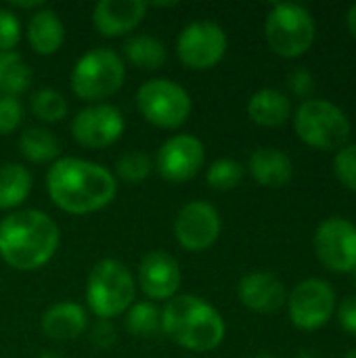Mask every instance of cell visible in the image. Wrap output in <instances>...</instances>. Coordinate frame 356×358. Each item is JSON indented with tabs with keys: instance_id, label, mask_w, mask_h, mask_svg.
<instances>
[{
	"instance_id": "obj_29",
	"label": "cell",
	"mask_w": 356,
	"mask_h": 358,
	"mask_svg": "<svg viewBox=\"0 0 356 358\" xmlns=\"http://www.w3.org/2000/svg\"><path fill=\"white\" fill-rule=\"evenodd\" d=\"M153 170V162L145 151H128L118 157L115 162V174L128 182V185H138L143 182Z\"/></svg>"
},
{
	"instance_id": "obj_32",
	"label": "cell",
	"mask_w": 356,
	"mask_h": 358,
	"mask_svg": "<svg viewBox=\"0 0 356 358\" xmlns=\"http://www.w3.org/2000/svg\"><path fill=\"white\" fill-rule=\"evenodd\" d=\"M21 40V21L15 10L0 8V52H10Z\"/></svg>"
},
{
	"instance_id": "obj_5",
	"label": "cell",
	"mask_w": 356,
	"mask_h": 358,
	"mask_svg": "<svg viewBox=\"0 0 356 358\" xmlns=\"http://www.w3.org/2000/svg\"><path fill=\"white\" fill-rule=\"evenodd\" d=\"M298 138L319 151H340L348 145L353 126L348 115L327 99L302 101L294 115Z\"/></svg>"
},
{
	"instance_id": "obj_26",
	"label": "cell",
	"mask_w": 356,
	"mask_h": 358,
	"mask_svg": "<svg viewBox=\"0 0 356 358\" xmlns=\"http://www.w3.org/2000/svg\"><path fill=\"white\" fill-rule=\"evenodd\" d=\"M126 329L136 338H153L162 331V313L151 302H136L128 308Z\"/></svg>"
},
{
	"instance_id": "obj_3",
	"label": "cell",
	"mask_w": 356,
	"mask_h": 358,
	"mask_svg": "<svg viewBox=\"0 0 356 358\" xmlns=\"http://www.w3.org/2000/svg\"><path fill=\"white\" fill-rule=\"evenodd\" d=\"M162 331L180 348L210 352L225 340L222 315L199 296H174L162 310Z\"/></svg>"
},
{
	"instance_id": "obj_8",
	"label": "cell",
	"mask_w": 356,
	"mask_h": 358,
	"mask_svg": "<svg viewBox=\"0 0 356 358\" xmlns=\"http://www.w3.org/2000/svg\"><path fill=\"white\" fill-rule=\"evenodd\" d=\"M136 107L149 124L172 130L189 120L193 103L180 84L166 78H155L147 80L136 90Z\"/></svg>"
},
{
	"instance_id": "obj_35",
	"label": "cell",
	"mask_w": 356,
	"mask_h": 358,
	"mask_svg": "<svg viewBox=\"0 0 356 358\" xmlns=\"http://www.w3.org/2000/svg\"><path fill=\"white\" fill-rule=\"evenodd\" d=\"M346 27H348V34L356 40V2L346 13Z\"/></svg>"
},
{
	"instance_id": "obj_31",
	"label": "cell",
	"mask_w": 356,
	"mask_h": 358,
	"mask_svg": "<svg viewBox=\"0 0 356 358\" xmlns=\"http://www.w3.org/2000/svg\"><path fill=\"white\" fill-rule=\"evenodd\" d=\"M25 117V109L17 96H0V136L15 132Z\"/></svg>"
},
{
	"instance_id": "obj_19",
	"label": "cell",
	"mask_w": 356,
	"mask_h": 358,
	"mask_svg": "<svg viewBox=\"0 0 356 358\" xmlns=\"http://www.w3.org/2000/svg\"><path fill=\"white\" fill-rule=\"evenodd\" d=\"M40 327L46 338L57 342L76 340L86 329V310L78 302H57L48 306L40 319Z\"/></svg>"
},
{
	"instance_id": "obj_34",
	"label": "cell",
	"mask_w": 356,
	"mask_h": 358,
	"mask_svg": "<svg viewBox=\"0 0 356 358\" xmlns=\"http://www.w3.org/2000/svg\"><path fill=\"white\" fill-rule=\"evenodd\" d=\"M336 315H338L340 327H342L348 336L356 338V294L355 296L344 298V300L340 302Z\"/></svg>"
},
{
	"instance_id": "obj_12",
	"label": "cell",
	"mask_w": 356,
	"mask_h": 358,
	"mask_svg": "<svg viewBox=\"0 0 356 358\" xmlns=\"http://www.w3.org/2000/svg\"><path fill=\"white\" fill-rule=\"evenodd\" d=\"M126 122L118 107L107 103H94L76 113L71 122L73 138L86 149H103L120 141Z\"/></svg>"
},
{
	"instance_id": "obj_28",
	"label": "cell",
	"mask_w": 356,
	"mask_h": 358,
	"mask_svg": "<svg viewBox=\"0 0 356 358\" xmlns=\"http://www.w3.org/2000/svg\"><path fill=\"white\" fill-rule=\"evenodd\" d=\"M243 166L237 162V159H231V157H222V159H216L208 172H206V180L208 185L214 189V191H231L235 189L241 178H243Z\"/></svg>"
},
{
	"instance_id": "obj_36",
	"label": "cell",
	"mask_w": 356,
	"mask_h": 358,
	"mask_svg": "<svg viewBox=\"0 0 356 358\" xmlns=\"http://www.w3.org/2000/svg\"><path fill=\"white\" fill-rule=\"evenodd\" d=\"M10 4H13V6H17V8H40V6H44V2H42V0H31V2L13 0Z\"/></svg>"
},
{
	"instance_id": "obj_16",
	"label": "cell",
	"mask_w": 356,
	"mask_h": 358,
	"mask_svg": "<svg viewBox=\"0 0 356 358\" xmlns=\"http://www.w3.org/2000/svg\"><path fill=\"white\" fill-rule=\"evenodd\" d=\"M237 296L245 308L262 315L275 313L287 302L285 283L273 273H262V271L248 273L245 277H241L237 285Z\"/></svg>"
},
{
	"instance_id": "obj_22",
	"label": "cell",
	"mask_w": 356,
	"mask_h": 358,
	"mask_svg": "<svg viewBox=\"0 0 356 358\" xmlns=\"http://www.w3.org/2000/svg\"><path fill=\"white\" fill-rule=\"evenodd\" d=\"M31 191V174L25 166L8 162L0 166V210L19 208Z\"/></svg>"
},
{
	"instance_id": "obj_20",
	"label": "cell",
	"mask_w": 356,
	"mask_h": 358,
	"mask_svg": "<svg viewBox=\"0 0 356 358\" xmlns=\"http://www.w3.org/2000/svg\"><path fill=\"white\" fill-rule=\"evenodd\" d=\"M65 40V27L61 17L52 8L36 10L27 21V42L36 55H55Z\"/></svg>"
},
{
	"instance_id": "obj_23",
	"label": "cell",
	"mask_w": 356,
	"mask_h": 358,
	"mask_svg": "<svg viewBox=\"0 0 356 358\" xmlns=\"http://www.w3.org/2000/svg\"><path fill=\"white\" fill-rule=\"evenodd\" d=\"M124 55L126 59L147 71L159 69L164 67L166 59H168V50L166 46L151 36H132L124 42Z\"/></svg>"
},
{
	"instance_id": "obj_15",
	"label": "cell",
	"mask_w": 356,
	"mask_h": 358,
	"mask_svg": "<svg viewBox=\"0 0 356 358\" xmlns=\"http://www.w3.org/2000/svg\"><path fill=\"white\" fill-rule=\"evenodd\" d=\"M183 283V273L170 254L149 252L138 264V285L151 300H172Z\"/></svg>"
},
{
	"instance_id": "obj_11",
	"label": "cell",
	"mask_w": 356,
	"mask_h": 358,
	"mask_svg": "<svg viewBox=\"0 0 356 358\" xmlns=\"http://www.w3.org/2000/svg\"><path fill=\"white\" fill-rule=\"evenodd\" d=\"M229 48L225 29L214 21H193L183 27L176 40V55L189 69L204 71L216 67Z\"/></svg>"
},
{
	"instance_id": "obj_14",
	"label": "cell",
	"mask_w": 356,
	"mask_h": 358,
	"mask_svg": "<svg viewBox=\"0 0 356 358\" xmlns=\"http://www.w3.org/2000/svg\"><path fill=\"white\" fill-rule=\"evenodd\" d=\"M206 147L193 134H174L157 151L155 168L168 182H187L204 168Z\"/></svg>"
},
{
	"instance_id": "obj_39",
	"label": "cell",
	"mask_w": 356,
	"mask_h": 358,
	"mask_svg": "<svg viewBox=\"0 0 356 358\" xmlns=\"http://www.w3.org/2000/svg\"><path fill=\"white\" fill-rule=\"evenodd\" d=\"M256 358H275V357H269V355H260V357H256Z\"/></svg>"
},
{
	"instance_id": "obj_6",
	"label": "cell",
	"mask_w": 356,
	"mask_h": 358,
	"mask_svg": "<svg viewBox=\"0 0 356 358\" xmlns=\"http://www.w3.org/2000/svg\"><path fill=\"white\" fill-rule=\"evenodd\" d=\"M264 36L275 55L283 59H298L315 44L317 23L306 6L296 2H279L273 4L266 15Z\"/></svg>"
},
{
	"instance_id": "obj_38",
	"label": "cell",
	"mask_w": 356,
	"mask_h": 358,
	"mask_svg": "<svg viewBox=\"0 0 356 358\" xmlns=\"http://www.w3.org/2000/svg\"><path fill=\"white\" fill-rule=\"evenodd\" d=\"M353 281H355V285H356V268L353 271Z\"/></svg>"
},
{
	"instance_id": "obj_24",
	"label": "cell",
	"mask_w": 356,
	"mask_h": 358,
	"mask_svg": "<svg viewBox=\"0 0 356 358\" xmlns=\"http://www.w3.org/2000/svg\"><path fill=\"white\" fill-rule=\"evenodd\" d=\"M19 151L34 164H48L59 157L61 143L46 128H27L19 138Z\"/></svg>"
},
{
	"instance_id": "obj_1",
	"label": "cell",
	"mask_w": 356,
	"mask_h": 358,
	"mask_svg": "<svg viewBox=\"0 0 356 358\" xmlns=\"http://www.w3.org/2000/svg\"><path fill=\"white\" fill-rule=\"evenodd\" d=\"M46 191L59 210L82 216L107 208L118 193V180L101 164L63 157L46 172Z\"/></svg>"
},
{
	"instance_id": "obj_25",
	"label": "cell",
	"mask_w": 356,
	"mask_h": 358,
	"mask_svg": "<svg viewBox=\"0 0 356 358\" xmlns=\"http://www.w3.org/2000/svg\"><path fill=\"white\" fill-rule=\"evenodd\" d=\"M31 84L29 65L15 52H0V96H17Z\"/></svg>"
},
{
	"instance_id": "obj_17",
	"label": "cell",
	"mask_w": 356,
	"mask_h": 358,
	"mask_svg": "<svg viewBox=\"0 0 356 358\" xmlns=\"http://www.w3.org/2000/svg\"><path fill=\"white\" fill-rule=\"evenodd\" d=\"M143 0H99L92 8V23L105 38H118L132 31L147 15Z\"/></svg>"
},
{
	"instance_id": "obj_33",
	"label": "cell",
	"mask_w": 356,
	"mask_h": 358,
	"mask_svg": "<svg viewBox=\"0 0 356 358\" xmlns=\"http://www.w3.org/2000/svg\"><path fill=\"white\" fill-rule=\"evenodd\" d=\"M287 88H290V92L294 96H300V99L308 101L313 90H315V78L306 67H296L287 76Z\"/></svg>"
},
{
	"instance_id": "obj_10",
	"label": "cell",
	"mask_w": 356,
	"mask_h": 358,
	"mask_svg": "<svg viewBox=\"0 0 356 358\" xmlns=\"http://www.w3.org/2000/svg\"><path fill=\"white\" fill-rule=\"evenodd\" d=\"M313 248L317 260L332 273L346 275L356 268V224L344 216H332L319 222Z\"/></svg>"
},
{
	"instance_id": "obj_13",
	"label": "cell",
	"mask_w": 356,
	"mask_h": 358,
	"mask_svg": "<svg viewBox=\"0 0 356 358\" xmlns=\"http://www.w3.org/2000/svg\"><path fill=\"white\" fill-rule=\"evenodd\" d=\"M222 222L218 210L201 199L189 201L180 208L174 220V235L187 252H204L212 248L220 235Z\"/></svg>"
},
{
	"instance_id": "obj_9",
	"label": "cell",
	"mask_w": 356,
	"mask_h": 358,
	"mask_svg": "<svg viewBox=\"0 0 356 358\" xmlns=\"http://www.w3.org/2000/svg\"><path fill=\"white\" fill-rule=\"evenodd\" d=\"M285 304L296 329L317 331L325 327L336 313V292L325 279L308 277L290 292Z\"/></svg>"
},
{
	"instance_id": "obj_18",
	"label": "cell",
	"mask_w": 356,
	"mask_h": 358,
	"mask_svg": "<svg viewBox=\"0 0 356 358\" xmlns=\"http://www.w3.org/2000/svg\"><path fill=\"white\" fill-rule=\"evenodd\" d=\"M248 170L252 178L266 189H281L294 178L292 157L275 147H260L248 159Z\"/></svg>"
},
{
	"instance_id": "obj_7",
	"label": "cell",
	"mask_w": 356,
	"mask_h": 358,
	"mask_svg": "<svg viewBox=\"0 0 356 358\" xmlns=\"http://www.w3.org/2000/svg\"><path fill=\"white\" fill-rule=\"evenodd\" d=\"M126 67L111 48H92L82 55L71 69V90L82 101H103L124 86Z\"/></svg>"
},
{
	"instance_id": "obj_37",
	"label": "cell",
	"mask_w": 356,
	"mask_h": 358,
	"mask_svg": "<svg viewBox=\"0 0 356 358\" xmlns=\"http://www.w3.org/2000/svg\"><path fill=\"white\" fill-rule=\"evenodd\" d=\"M344 358H356V348L348 350V352H346V357H344Z\"/></svg>"
},
{
	"instance_id": "obj_21",
	"label": "cell",
	"mask_w": 356,
	"mask_h": 358,
	"mask_svg": "<svg viewBox=\"0 0 356 358\" xmlns=\"http://www.w3.org/2000/svg\"><path fill=\"white\" fill-rule=\"evenodd\" d=\"M248 115L262 128H277L292 117V101L277 88H260L248 101Z\"/></svg>"
},
{
	"instance_id": "obj_27",
	"label": "cell",
	"mask_w": 356,
	"mask_h": 358,
	"mask_svg": "<svg viewBox=\"0 0 356 358\" xmlns=\"http://www.w3.org/2000/svg\"><path fill=\"white\" fill-rule=\"evenodd\" d=\"M29 109H31V113L38 120H42L46 124H57V122H61L67 115L69 105H67V99L59 90H55V88H40V90H36L31 94Z\"/></svg>"
},
{
	"instance_id": "obj_30",
	"label": "cell",
	"mask_w": 356,
	"mask_h": 358,
	"mask_svg": "<svg viewBox=\"0 0 356 358\" xmlns=\"http://www.w3.org/2000/svg\"><path fill=\"white\" fill-rule=\"evenodd\" d=\"M334 172L336 178L348 189L356 193V143L342 147L334 157Z\"/></svg>"
},
{
	"instance_id": "obj_2",
	"label": "cell",
	"mask_w": 356,
	"mask_h": 358,
	"mask_svg": "<svg viewBox=\"0 0 356 358\" xmlns=\"http://www.w3.org/2000/svg\"><path fill=\"white\" fill-rule=\"evenodd\" d=\"M57 248L59 227L46 212L19 210L0 220V258L10 268H42Z\"/></svg>"
},
{
	"instance_id": "obj_4",
	"label": "cell",
	"mask_w": 356,
	"mask_h": 358,
	"mask_svg": "<svg viewBox=\"0 0 356 358\" xmlns=\"http://www.w3.org/2000/svg\"><path fill=\"white\" fill-rule=\"evenodd\" d=\"M136 283L130 268L113 258L99 260L86 281V304L101 321L120 317L134 304Z\"/></svg>"
}]
</instances>
